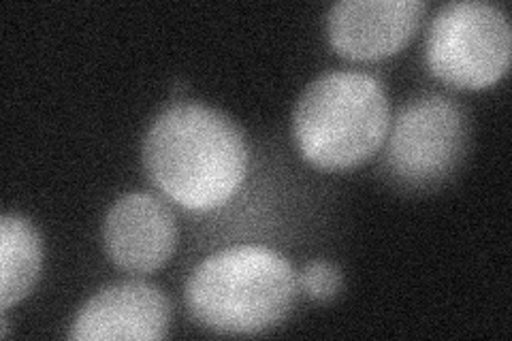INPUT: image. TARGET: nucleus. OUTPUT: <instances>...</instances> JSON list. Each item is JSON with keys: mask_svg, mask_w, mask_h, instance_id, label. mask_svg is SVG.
Segmentation results:
<instances>
[{"mask_svg": "<svg viewBox=\"0 0 512 341\" xmlns=\"http://www.w3.org/2000/svg\"><path fill=\"white\" fill-rule=\"evenodd\" d=\"M152 184L190 211L227 203L248 173L246 137L229 116L201 103L167 107L143 141Z\"/></svg>", "mask_w": 512, "mask_h": 341, "instance_id": "f257e3e1", "label": "nucleus"}, {"mask_svg": "<svg viewBox=\"0 0 512 341\" xmlns=\"http://www.w3.org/2000/svg\"><path fill=\"white\" fill-rule=\"evenodd\" d=\"M299 278L282 254L265 246H233L205 258L186 282V305L203 329L256 335L291 314Z\"/></svg>", "mask_w": 512, "mask_h": 341, "instance_id": "f03ea898", "label": "nucleus"}, {"mask_svg": "<svg viewBox=\"0 0 512 341\" xmlns=\"http://www.w3.org/2000/svg\"><path fill=\"white\" fill-rule=\"evenodd\" d=\"M391 128L387 92L370 73L333 71L303 90L293 116L301 156L325 171L359 167Z\"/></svg>", "mask_w": 512, "mask_h": 341, "instance_id": "7ed1b4c3", "label": "nucleus"}, {"mask_svg": "<svg viewBox=\"0 0 512 341\" xmlns=\"http://www.w3.org/2000/svg\"><path fill=\"white\" fill-rule=\"evenodd\" d=\"M512 30L500 7L480 0L448 3L429 26L427 67L444 84L483 90L510 67Z\"/></svg>", "mask_w": 512, "mask_h": 341, "instance_id": "20e7f679", "label": "nucleus"}, {"mask_svg": "<svg viewBox=\"0 0 512 341\" xmlns=\"http://www.w3.org/2000/svg\"><path fill=\"white\" fill-rule=\"evenodd\" d=\"M384 141V169L397 184L436 188L455 173L466 152V113L446 96H423L399 109Z\"/></svg>", "mask_w": 512, "mask_h": 341, "instance_id": "39448f33", "label": "nucleus"}, {"mask_svg": "<svg viewBox=\"0 0 512 341\" xmlns=\"http://www.w3.org/2000/svg\"><path fill=\"white\" fill-rule=\"evenodd\" d=\"M421 0H340L329 11L333 50L348 60H380L397 54L423 20Z\"/></svg>", "mask_w": 512, "mask_h": 341, "instance_id": "423d86ee", "label": "nucleus"}, {"mask_svg": "<svg viewBox=\"0 0 512 341\" xmlns=\"http://www.w3.org/2000/svg\"><path fill=\"white\" fill-rule=\"evenodd\" d=\"M105 250L111 263L128 273H152L163 267L178 246L173 211L150 192H131L109 209Z\"/></svg>", "mask_w": 512, "mask_h": 341, "instance_id": "0eeeda50", "label": "nucleus"}, {"mask_svg": "<svg viewBox=\"0 0 512 341\" xmlns=\"http://www.w3.org/2000/svg\"><path fill=\"white\" fill-rule=\"evenodd\" d=\"M171 305L154 284L128 280L111 284L79 310L71 339L75 341H156L169 331Z\"/></svg>", "mask_w": 512, "mask_h": 341, "instance_id": "6e6552de", "label": "nucleus"}, {"mask_svg": "<svg viewBox=\"0 0 512 341\" xmlns=\"http://www.w3.org/2000/svg\"><path fill=\"white\" fill-rule=\"evenodd\" d=\"M41 239L35 226L18 214L0 220V305L7 312L20 303L41 273Z\"/></svg>", "mask_w": 512, "mask_h": 341, "instance_id": "1a4fd4ad", "label": "nucleus"}, {"mask_svg": "<svg viewBox=\"0 0 512 341\" xmlns=\"http://www.w3.org/2000/svg\"><path fill=\"white\" fill-rule=\"evenodd\" d=\"M299 286L314 301H329L342 288V273L329 261H312L301 271Z\"/></svg>", "mask_w": 512, "mask_h": 341, "instance_id": "9d476101", "label": "nucleus"}]
</instances>
